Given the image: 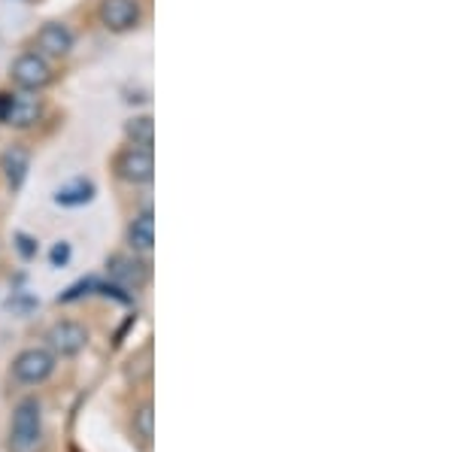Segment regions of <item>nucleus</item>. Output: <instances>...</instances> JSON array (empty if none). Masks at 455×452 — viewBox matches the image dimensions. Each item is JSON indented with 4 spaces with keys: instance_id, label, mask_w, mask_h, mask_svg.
I'll return each mask as SVG.
<instances>
[{
    "instance_id": "11",
    "label": "nucleus",
    "mask_w": 455,
    "mask_h": 452,
    "mask_svg": "<svg viewBox=\"0 0 455 452\" xmlns=\"http://www.w3.org/2000/svg\"><path fill=\"white\" fill-rule=\"evenodd\" d=\"M128 243L134 252H152V246H156V216H152V210L146 207L140 210L134 218H131L128 225Z\"/></svg>"
},
{
    "instance_id": "17",
    "label": "nucleus",
    "mask_w": 455,
    "mask_h": 452,
    "mask_svg": "<svg viewBox=\"0 0 455 452\" xmlns=\"http://www.w3.org/2000/svg\"><path fill=\"white\" fill-rule=\"evenodd\" d=\"M16 250L21 252V258H34L36 255V240L28 234H16Z\"/></svg>"
},
{
    "instance_id": "18",
    "label": "nucleus",
    "mask_w": 455,
    "mask_h": 452,
    "mask_svg": "<svg viewBox=\"0 0 455 452\" xmlns=\"http://www.w3.org/2000/svg\"><path fill=\"white\" fill-rule=\"evenodd\" d=\"M12 100H16V94L12 91H0V125H6V119H10Z\"/></svg>"
},
{
    "instance_id": "4",
    "label": "nucleus",
    "mask_w": 455,
    "mask_h": 452,
    "mask_svg": "<svg viewBox=\"0 0 455 452\" xmlns=\"http://www.w3.org/2000/svg\"><path fill=\"white\" fill-rule=\"evenodd\" d=\"M98 19L109 34H131L143 25L140 0H100Z\"/></svg>"
},
{
    "instance_id": "14",
    "label": "nucleus",
    "mask_w": 455,
    "mask_h": 452,
    "mask_svg": "<svg viewBox=\"0 0 455 452\" xmlns=\"http://www.w3.org/2000/svg\"><path fill=\"white\" fill-rule=\"evenodd\" d=\"M152 419H156V413H152V404H143L140 410L134 413V432L143 437V443L152 440Z\"/></svg>"
},
{
    "instance_id": "8",
    "label": "nucleus",
    "mask_w": 455,
    "mask_h": 452,
    "mask_svg": "<svg viewBox=\"0 0 455 452\" xmlns=\"http://www.w3.org/2000/svg\"><path fill=\"white\" fill-rule=\"evenodd\" d=\"M0 170H4V179L12 192H19L28 179V170H31V152L19 143H10L4 152H0Z\"/></svg>"
},
{
    "instance_id": "9",
    "label": "nucleus",
    "mask_w": 455,
    "mask_h": 452,
    "mask_svg": "<svg viewBox=\"0 0 455 452\" xmlns=\"http://www.w3.org/2000/svg\"><path fill=\"white\" fill-rule=\"evenodd\" d=\"M107 267H109V276L116 280V286H122L124 291H137L149 280V267L137 258H128V255H113V258L107 261Z\"/></svg>"
},
{
    "instance_id": "1",
    "label": "nucleus",
    "mask_w": 455,
    "mask_h": 452,
    "mask_svg": "<svg viewBox=\"0 0 455 452\" xmlns=\"http://www.w3.org/2000/svg\"><path fill=\"white\" fill-rule=\"evenodd\" d=\"M43 447V410L36 398L19 400L12 410L10 428V452H40Z\"/></svg>"
},
{
    "instance_id": "6",
    "label": "nucleus",
    "mask_w": 455,
    "mask_h": 452,
    "mask_svg": "<svg viewBox=\"0 0 455 452\" xmlns=\"http://www.w3.org/2000/svg\"><path fill=\"white\" fill-rule=\"evenodd\" d=\"M46 344L52 355L70 359V355H79L88 346V331L79 322H73V319H64V322H55L49 328Z\"/></svg>"
},
{
    "instance_id": "2",
    "label": "nucleus",
    "mask_w": 455,
    "mask_h": 452,
    "mask_svg": "<svg viewBox=\"0 0 455 452\" xmlns=\"http://www.w3.org/2000/svg\"><path fill=\"white\" fill-rule=\"evenodd\" d=\"M10 76H12V83H16L21 91L40 94L43 89H49V85H52L55 73H52L49 58L40 55L36 49H31V52H21L16 61L10 64Z\"/></svg>"
},
{
    "instance_id": "3",
    "label": "nucleus",
    "mask_w": 455,
    "mask_h": 452,
    "mask_svg": "<svg viewBox=\"0 0 455 452\" xmlns=\"http://www.w3.org/2000/svg\"><path fill=\"white\" fill-rule=\"evenodd\" d=\"M113 170L116 177L128 186H146L156 177V158H152V149H143V146H124L119 155L113 158Z\"/></svg>"
},
{
    "instance_id": "15",
    "label": "nucleus",
    "mask_w": 455,
    "mask_h": 452,
    "mask_svg": "<svg viewBox=\"0 0 455 452\" xmlns=\"http://www.w3.org/2000/svg\"><path fill=\"white\" fill-rule=\"evenodd\" d=\"M98 282H100V280L88 276V280L76 282V286H70L68 291H64V295H58V301H61V304H70V301H76V297H83V295H92V291H98Z\"/></svg>"
},
{
    "instance_id": "12",
    "label": "nucleus",
    "mask_w": 455,
    "mask_h": 452,
    "mask_svg": "<svg viewBox=\"0 0 455 452\" xmlns=\"http://www.w3.org/2000/svg\"><path fill=\"white\" fill-rule=\"evenodd\" d=\"M94 194H98V186L92 179H73L55 192V203L58 207H85L94 201Z\"/></svg>"
},
{
    "instance_id": "16",
    "label": "nucleus",
    "mask_w": 455,
    "mask_h": 452,
    "mask_svg": "<svg viewBox=\"0 0 455 452\" xmlns=\"http://www.w3.org/2000/svg\"><path fill=\"white\" fill-rule=\"evenodd\" d=\"M70 255H73V250H70L68 240H58L52 246V252H49V261H52V267H64L70 261Z\"/></svg>"
},
{
    "instance_id": "13",
    "label": "nucleus",
    "mask_w": 455,
    "mask_h": 452,
    "mask_svg": "<svg viewBox=\"0 0 455 452\" xmlns=\"http://www.w3.org/2000/svg\"><path fill=\"white\" fill-rule=\"evenodd\" d=\"M124 137H128L131 146L152 149V143H156V122H152V115H134V119L124 122Z\"/></svg>"
},
{
    "instance_id": "5",
    "label": "nucleus",
    "mask_w": 455,
    "mask_h": 452,
    "mask_svg": "<svg viewBox=\"0 0 455 452\" xmlns=\"http://www.w3.org/2000/svg\"><path fill=\"white\" fill-rule=\"evenodd\" d=\"M55 370V355L43 346H31L21 349V353L12 359V377L25 385H40L52 377Z\"/></svg>"
},
{
    "instance_id": "10",
    "label": "nucleus",
    "mask_w": 455,
    "mask_h": 452,
    "mask_svg": "<svg viewBox=\"0 0 455 452\" xmlns=\"http://www.w3.org/2000/svg\"><path fill=\"white\" fill-rule=\"evenodd\" d=\"M40 119H43V100L36 98L34 91H21V94H16V100H12V109H10V119H6V125L16 128V131H28V128H34Z\"/></svg>"
},
{
    "instance_id": "7",
    "label": "nucleus",
    "mask_w": 455,
    "mask_h": 452,
    "mask_svg": "<svg viewBox=\"0 0 455 452\" xmlns=\"http://www.w3.org/2000/svg\"><path fill=\"white\" fill-rule=\"evenodd\" d=\"M36 52L46 55V58H68L76 46V34L70 31V25L64 21H46V25L36 31L34 40Z\"/></svg>"
}]
</instances>
